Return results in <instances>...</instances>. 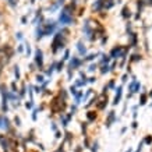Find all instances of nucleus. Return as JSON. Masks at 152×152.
<instances>
[{"instance_id": "nucleus-1", "label": "nucleus", "mask_w": 152, "mask_h": 152, "mask_svg": "<svg viewBox=\"0 0 152 152\" xmlns=\"http://www.w3.org/2000/svg\"><path fill=\"white\" fill-rule=\"evenodd\" d=\"M95 68H96V66H95V64H92V66H91V68H89V71H94Z\"/></svg>"}]
</instances>
